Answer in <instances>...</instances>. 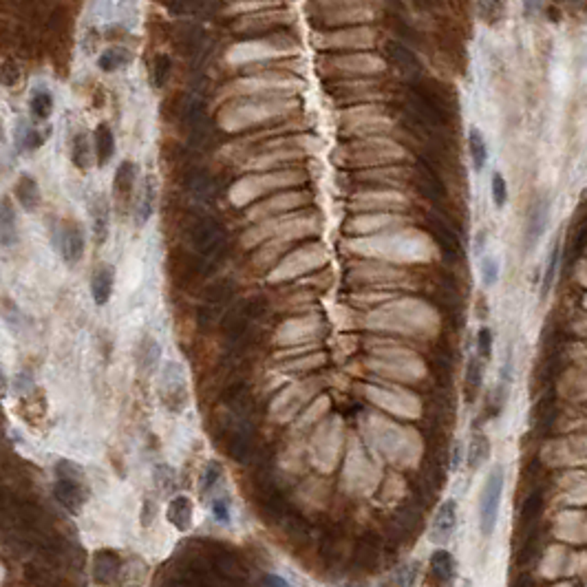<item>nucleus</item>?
I'll return each mask as SVG.
<instances>
[{"label": "nucleus", "mask_w": 587, "mask_h": 587, "mask_svg": "<svg viewBox=\"0 0 587 587\" xmlns=\"http://www.w3.org/2000/svg\"><path fill=\"white\" fill-rule=\"evenodd\" d=\"M71 159L73 164L79 168V171H86L88 164H91V146H88V139L84 133H77L71 142Z\"/></svg>", "instance_id": "obj_21"}, {"label": "nucleus", "mask_w": 587, "mask_h": 587, "mask_svg": "<svg viewBox=\"0 0 587 587\" xmlns=\"http://www.w3.org/2000/svg\"><path fill=\"white\" fill-rule=\"evenodd\" d=\"M479 272H482V281L486 287H492L499 278V261L495 256L486 254L482 256V263H479Z\"/></svg>", "instance_id": "obj_26"}, {"label": "nucleus", "mask_w": 587, "mask_h": 587, "mask_svg": "<svg viewBox=\"0 0 587 587\" xmlns=\"http://www.w3.org/2000/svg\"><path fill=\"white\" fill-rule=\"evenodd\" d=\"M503 5L501 0H479V18L486 25H497L503 20Z\"/></svg>", "instance_id": "obj_24"}, {"label": "nucleus", "mask_w": 587, "mask_h": 587, "mask_svg": "<svg viewBox=\"0 0 587 587\" xmlns=\"http://www.w3.org/2000/svg\"><path fill=\"white\" fill-rule=\"evenodd\" d=\"M488 457V437L486 435H473L471 440V455H469V464L471 469H475L477 464H479L482 460H486Z\"/></svg>", "instance_id": "obj_27"}, {"label": "nucleus", "mask_w": 587, "mask_h": 587, "mask_svg": "<svg viewBox=\"0 0 587 587\" xmlns=\"http://www.w3.org/2000/svg\"><path fill=\"white\" fill-rule=\"evenodd\" d=\"M155 212V184L153 179H146L144 190L139 192V203H137V223H146Z\"/></svg>", "instance_id": "obj_19"}, {"label": "nucleus", "mask_w": 587, "mask_h": 587, "mask_svg": "<svg viewBox=\"0 0 587 587\" xmlns=\"http://www.w3.org/2000/svg\"><path fill=\"white\" fill-rule=\"evenodd\" d=\"M431 570L440 581H451L455 574V561H453L451 552L435 550L431 556Z\"/></svg>", "instance_id": "obj_20"}, {"label": "nucleus", "mask_w": 587, "mask_h": 587, "mask_svg": "<svg viewBox=\"0 0 587 587\" xmlns=\"http://www.w3.org/2000/svg\"><path fill=\"white\" fill-rule=\"evenodd\" d=\"M417 188H420V192L433 203H440L446 197L442 177L437 175L431 162H426V157H420V164H417Z\"/></svg>", "instance_id": "obj_4"}, {"label": "nucleus", "mask_w": 587, "mask_h": 587, "mask_svg": "<svg viewBox=\"0 0 587 587\" xmlns=\"http://www.w3.org/2000/svg\"><path fill=\"white\" fill-rule=\"evenodd\" d=\"M171 66H173L171 58L164 55V53L153 60V84L155 86H164L166 84L168 75H171Z\"/></svg>", "instance_id": "obj_29"}, {"label": "nucleus", "mask_w": 587, "mask_h": 587, "mask_svg": "<svg viewBox=\"0 0 587 587\" xmlns=\"http://www.w3.org/2000/svg\"><path fill=\"white\" fill-rule=\"evenodd\" d=\"M190 241L197 250H201L205 254H212L216 250L225 247V232H223V225L216 221L212 216H205L201 221H197L192 225V232H190Z\"/></svg>", "instance_id": "obj_3"}, {"label": "nucleus", "mask_w": 587, "mask_h": 587, "mask_svg": "<svg viewBox=\"0 0 587 587\" xmlns=\"http://www.w3.org/2000/svg\"><path fill=\"white\" fill-rule=\"evenodd\" d=\"M386 55L391 58V62H393L397 68H400L402 73H406V75H420V71H422L420 60H417V55H415L406 45L391 40V42L386 45Z\"/></svg>", "instance_id": "obj_9"}, {"label": "nucleus", "mask_w": 587, "mask_h": 587, "mask_svg": "<svg viewBox=\"0 0 587 587\" xmlns=\"http://www.w3.org/2000/svg\"><path fill=\"white\" fill-rule=\"evenodd\" d=\"M550 221V199L541 197L539 201L532 205V212L528 216V225H525V247H532L548 230Z\"/></svg>", "instance_id": "obj_6"}, {"label": "nucleus", "mask_w": 587, "mask_h": 587, "mask_svg": "<svg viewBox=\"0 0 587 587\" xmlns=\"http://www.w3.org/2000/svg\"><path fill=\"white\" fill-rule=\"evenodd\" d=\"M214 188H216V184H214V179L210 177V175H195V179L190 182V190H192V195L197 197V199H203V201H208V199H212V195H214Z\"/></svg>", "instance_id": "obj_25"}, {"label": "nucleus", "mask_w": 587, "mask_h": 587, "mask_svg": "<svg viewBox=\"0 0 587 587\" xmlns=\"http://www.w3.org/2000/svg\"><path fill=\"white\" fill-rule=\"evenodd\" d=\"M133 62V55L131 51H126V49H106V51L97 58V66L102 68V71L111 73V71H117V68H124Z\"/></svg>", "instance_id": "obj_17"}, {"label": "nucleus", "mask_w": 587, "mask_h": 587, "mask_svg": "<svg viewBox=\"0 0 587 587\" xmlns=\"http://www.w3.org/2000/svg\"><path fill=\"white\" fill-rule=\"evenodd\" d=\"M0 238L3 243H14L16 238V210L12 199H0Z\"/></svg>", "instance_id": "obj_15"}, {"label": "nucleus", "mask_w": 587, "mask_h": 587, "mask_svg": "<svg viewBox=\"0 0 587 587\" xmlns=\"http://www.w3.org/2000/svg\"><path fill=\"white\" fill-rule=\"evenodd\" d=\"M135 184H137V166L126 159V162L119 164L115 179H113V190H115V197L119 199V201H124V203L131 201Z\"/></svg>", "instance_id": "obj_10"}, {"label": "nucleus", "mask_w": 587, "mask_h": 587, "mask_svg": "<svg viewBox=\"0 0 587 587\" xmlns=\"http://www.w3.org/2000/svg\"><path fill=\"white\" fill-rule=\"evenodd\" d=\"M426 225H429V232L433 234V238L437 243H440L442 252L446 256H460L462 252V243H460V236L455 234L453 227H449V223L444 221V218L435 216V214H426Z\"/></svg>", "instance_id": "obj_5"}, {"label": "nucleus", "mask_w": 587, "mask_h": 587, "mask_svg": "<svg viewBox=\"0 0 587 587\" xmlns=\"http://www.w3.org/2000/svg\"><path fill=\"white\" fill-rule=\"evenodd\" d=\"M466 386H469V397L473 400L482 386V364L475 355L469 360V369H466Z\"/></svg>", "instance_id": "obj_28"}, {"label": "nucleus", "mask_w": 587, "mask_h": 587, "mask_svg": "<svg viewBox=\"0 0 587 587\" xmlns=\"http://www.w3.org/2000/svg\"><path fill=\"white\" fill-rule=\"evenodd\" d=\"M115 155V137L113 131L106 124H99L95 128V157L97 166H106Z\"/></svg>", "instance_id": "obj_14"}, {"label": "nucleus", "mask_w": 587, "mask_h": 587, "mask_svg": "<svg viewBox=\"0 0 587 587\" xmlns=\"http://www.w3.org/2000/svg\"><path fill=\"white\" fill-rule=\"evenodd\" d=\"M32 113L38 119H47L53 113V97L45 88H38V91L32 95Z\"/></svg>", "instance_id": "obj_23"}, {"label": "nucleus", "mask_w": 587, "mask_h": 587, "mask_svg": "<svg viewBox=\"0 0 587 587\" xmlns=\"http://www.w3.org/2000/svg\"><path fill=\"white\" fill-rule=\"evenodd\" d=\"M422 3H426V5H429V3H431V0H422Z\"/></svg>", "instance_id": "obj_39"}, {"label": "nucleus", "mask_w": 587, "mask_h": 587, "mask_svg": "<svg viewBox=\"0 0 587 587\" xmlns=\"http://www.w3.org/2000/svg\"><path fill=\"white\" fill-rule=\"evenodd\" d=\"M16 199H18V203L23 205L27 212H34L36 208L40 205V201H42V195H40L38 182H36L34 177L23 175V177L18 179V184H16Z\"/></svg>", "instance_id": "obj_13"}, {"label": "nucleus", "mask_w": 587, "mask_h": 587, "mask_svg": "<svg viewBox=\"0 0 587 587\" xmlns=\"http://www.w3.org/2000/svg\"><path fill=\"white\" fill-rule=\"evenodd\" d=\"M135 14V0H95V18L102 23H124Z\"/></svg>", "instance_id": "obj_8"}, {"label": "nucleus", "mask_w": 587, "mask_h": 587, "mask_svg": "<svg viewBox=\"0 0 587 587\" xmlns=\"http://www.w3.org/2000/svg\"><path fill=\"white\" fill-rule=\"evenodd\" d=\"M263 587H292V585L287 583L283 576H278V574H265L263 576Z\"/></svg>", "instance_id": "obj_34"}, {"label": "nucleus", "mask_w": 587, "mask_h": 587, "mask_svg": "<svg viewBox=\"0 0 587 587\" xmlns=\"http://www.w3.org/2000/svg\"><path fill=\"white\" fill-rule=\"evenodd\" d=\"M585 245H587V223H583L579 227V232H576V236H574V250L581 252Z\"/></svg>", "instance_id": "obj_35"}, {"label": "nucleus", "mask_w": 587, "mask_h": 587, "mask_svg": "<svg viewBox=\"0 0 587 587\" xmlns=\"http://www.w3.org/2000/svg\"><path fill=\"white\" fill-rule=\"evenodd\" d=\"M503 495V469H495L486 477L484 490L479 497V530L484 536H490L497 525V514H499V503Z\"/></svg>", "instance_id": "obj_2"}, {"label": "nucleus", "mask_w": 587, "mask_h": 587, "mask_svg": "<svg viewBox=\"0 0 587 587\" xmlns=\"http://www.w3.org/2000/svg\"><path fill=\"white\" fill-rule=\"evenodd\" d=\"M5 391H7V382H5L3 369H0V395H5Z\"/></svg>", "instance_id": "obj_37"}, {"label": "nucleus", "mask_w": 587, "mask_h": 587, "mask_svg": "<svg viewBox=\"0 0 587 587\" xmlns=\"http://www.w3.org/2000/svg\"><path fill=\"white\" fill-rule=\"evenodd\" d=\"M490 188H492V201L497 208H503L505 201H508V184H505L503 175L495 173L492 175V182H490Z\"/></svg>", "instance_id": "obj_30"}, {"label": "nucleus", "mask_w": 587, "mask_h": 587, "mask_svg": "<svg viewBox=\"0 0 587 587\" xmlns=\"http://www.w3.org/2000/svg\"><path fill=\"white\" fill-rule=\"evenodd\" d=\"M212 512H214V519L218 523H227L230 521V508H227V503L223 499H216L212 503Z\"/></svg>", "instance_id": "obj_33"}, {"label": "nucleus", "mask_w": 587, "mask_h": 587, "mask_svg": "<svg viewBox=\"0 0 587 587\" xmlns=\"http://www.w3.org/2000/svg\"><path fill=\"white\" fill-rule=\"evenodd\" d=\"M91 214H93V232H95V241L104 243L108 236V203L104 197H95L93 205H91Z\"/></svg>", "instance_id": "obj_16"}, {"label": "nucleus", "mask_w": 587, "mask_h": 587, "mask_svg": "<svg viewBox=\"0 0 587 587\" xmlns=\"http://www.w3.org/2000/svg\"><path fill=\"white\" fill-rule=\"evenodd\" d=\"M60 250L66 263H77L84 254V234L77 225H66L60 236Z\"/></svg>", "instance_id": "obj_11"}, {"label": "nucleus", "mask_w": 587, "mask_h": 587, "mask_svg": "<svg viewBox=\"0 0 587 587\" xmlns=\"http://www.w3.org/2000/svg\"><path fill=\"white\" fill-rule=\"evenodd\" d=\"M113 285H115V272L111 265H102L99 270L93 274L91 281V292H93V301L97 305H106L108 298L113 294Z\"/></svg>", "instance_id": "obj_12"}, {"label": "nucleus", "mask_w": 587, "mask_h": 587, "mask_svg": "<svg viewBox=\"0 0 587 587\" xmlns=\"http://www.w3.org/2000/svg\"><path fill=\"white\" fill-rule=\"evenodd\" d=\"M525 3V14H532L534 9H536V3H539V0H523Z\"/></svg>", "instance_id": "obj_36"}, {"label": "nucleus", "mask_w": 587, "mask_h": 587, "mask_svg": "<svg viewBox=\"0 0 587 587\" xmlns=\"http://www.w3.org/2000/svg\"><path fill=\"white\" fill-rule=\"evenodd\" d=\"M457 525V503L453 499H446L440 508H437L435 521H433V536L435 543H446L451 539Z\"/></svg>", "instance_id": "obj_7"}, {"label": "nucleus", "mask_w": 587, "mask_h": 587, "mask_svg": "<svg viewBox=\"0 0 587 587\" xmlns=\"http://www.w3.org/2000/svg\"><path fill=\"white\" fill-rule=\"evenodd\" d=\"M406 106L415 119V124L424 131H435V128L446 126V106L442 97L431 91L426 84L411 82L406 88Z\"/></svg>", "instance_id": "obj_1"}, {"label": "nucleus", "mask_w": 587, "mask_h": 587, "mask_svg": "<svg viewBox=\"0 0 587 587\" xmlns=\"http://www.w3.org/2000/svg\"><path fill=\"white\" fill-rule=\"evenodd\" d=\"M559 256H561V245L556 243L550 254H548V263H545V272H543V281H541V296L545 298L548 292L552 290L554 276H556V267H559Z\"/></svg>", "instance_id": "obj_22"}, {"label": "nucleus", "mask_w": 587, "mask_h": 587, "mask_svg": "<svg viewBox=\"0 0 587 587\" xmlns=\"http://www.w3.org/2000/svg\"><path fill=\"white\" fill-rule=\"evenodd\" d=\"M469 146H471V157H473V166L477 173L484 171L486 162H488V146H486L482 133L477 128H471L469 133Z\"/></svg>", "instance_id": "obj_18"}, {"label": "nucleus", "mask_w": 587, "mask_h": 587, "mask_svg": "<svg viewBox=\"0 0 587 587\" xmlns=\"http://www.w3.org/2000/svg\"><path fill=\"white\" fill-rule=\"evenodd\" d=\"M203 5V0H173V9L179 14H190L197 12Z\"/></svg>", "instance_id": "obj_32"}, {"label": "nucleus", "mask_w": 587, "mask_h": 587, "mask_svg": "<svg viewBox=\"0 0 587 587\" xmlns=\"http://www.w3.org/2000/svg\"><path fill=\"white\" fill-rule=\"evenodd\" d=\"M0 142H3V124H0Z\"/></svg>", "instance_id": "obj_38"}, {"label": "nucleus", "mask_w": 587, "mask_h": 587, "mask_svg": "<svg viewBox=\"0 0 587 587\" xmlns=\"http://www.w3.org/2000/svg\"><path fill=\"white\" fill-rule=\"evenodd\" d=\"M477 349H479V355L484 360H488L492 355V332L488 327H482L479 334H477Z\"/></svg>", "instance_id": "obj_31"}]
</instances>
